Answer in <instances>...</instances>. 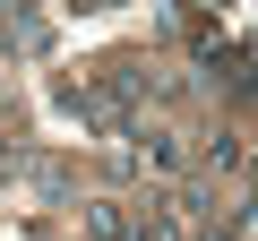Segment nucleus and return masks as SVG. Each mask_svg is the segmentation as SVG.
Segmentation results:
<instances>
[{
  "label": "nucleus",
  "mask_w": 258,
  "mask_h": 241,
  "mask_svg": "<svg viewBox=\"0 0 258 241\" xmlns=\"http://www.w3.org/2000/svg\"><path fill=\"white\" fill-rule=\"evenodd\" d=\"M0 52L9 61H52V18L43 9H0Z\"/></svg>",
  "instance_id": "f257e3e1"
},
{
  "label": "nucleus",
  "mask_w": 258,
  "mask_h": 241,
  "mask_svg": "<svg viewBox=\"0 0 258 241\" xmlns=\"http://www.w3.org/2000/svg\"><path fill=\"white\" fill-rule=\"evenodd\" d=\"M198 155H207V172H241V155H249V147H241V130H207V138H198Z\"/></svg>",
  "instance_id": "20e7f679"
},
{
  "label": "nucleus",
  "mask_w": 258,
  "mask_h": 241,
  "mask_svg": "<svg viewBox=\"0 0 258 241\" xmlns=\"http://www.w3.org/2000/svg\"><path fill=\"white\" fill-rule=\"evenodd\" d=\"M18 155H26L18 138H0V181H18Z\"/></svg>",
  "instance_id": "39448f33"
},
{
  "label": "nucleus",
  "mask_w": 258,
  "mask_h": 241,
  "mask_svg": "<svg viewBox=\"0 0 258 241\" xmlns=\"http://www.w3.org/2000/svg\"><path fill=\"white\" fill-rule=\"evenodd\" d=\"M78 224H86V241H138V198H78Z\"/></svg>",
  "instance_id": "f03ea898"
},
{
  "label": "nucleus",
  "mask_w": 258,
  "mask_h": 241,
  "mask_svg": "<svg viewBox=\"0 0 258 241\" xmlns=\"http://www.w3.org/2000/svg\"><path fill=\"white\" fill-rule=\"evenodd\" d=\"M18 181H26L43 207H78V181H69L60 155H35V147H26V155H18Z\"/></svg>",
  "instance_id": "7ed1b4c3"
}]
</instances>
